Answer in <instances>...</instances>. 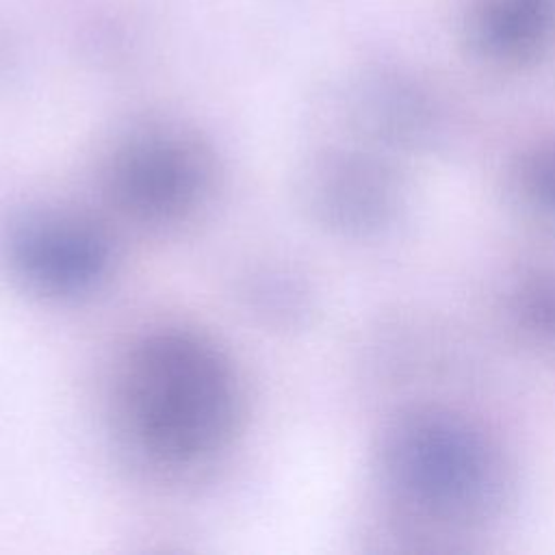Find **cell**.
<instances>
[{"label":"cell","instance_id":"6da1fadb","mask_svg":"<svg viewBox=\"0 0 555 555\" xmlns=\"http://www.w3.org/2000/svg\"><path fill=\"white\" fill-rule=\"evenodd\" d=\"M115 410L150 460L191 466L225 447L241 395L228 356L204 334L167 327L141 336L117 371Z\"/></svg>","mask_w":555,"mask_h":555},{"label":"cell","instance_id":"7a4b0ae2","mask_svg":"<svg viewBox=\"0 0 555 555\" xmlns=\"http://www.w3.org/2000/svg\"><path fill=\"white\" fill-rule=\"evenodd\" d=\"M212 178L206 145L176 126H143L117 141L106 165L115 206L145 223H171L193 212Z\"/></svg>","mask_w":555,"mask_h":555},{"label":"cell","instance_id":"52a82bcc","mask_svg":"<svg viewBox=\"0 0 555 555\" xmlns=\"http://www.w3.org/2000/svg\"><path fill=\"white\" fill-rule=\"evenodd\" d=\"M531 189L535 197L555 210V152L540 156L531 169Z\"/></svg>","mask_w":555,"mask_h":555},{"label":"cell","instance_id":"8992f818","mask_svg":"<svg viewBox=\"0 0 555 555\" xmlns=\"http://www.w3.org/2000/svg\"><path fill=\"white\" fill-rule=\"evenodd\" d=\"M312 195L317 208L338 225L364 228L379 221L388 208L382 176L362 163H330L317 171Z\"/></svg>","mask_w":555,"mask_h":555},{"label":"cell","instance_id":"277c9868","mask_svg":"<svg viewBox=\"0 0 555 555\" xmlns=\"http://www.w3.org/2000/svg\"><path fill=\"white\" fill-rule=\"evenodd\" d=\"M7 256L13 273L35 293L76 297L89 293L108 269L104 232L74 212H35L11 228Z\"/></svg>","mask_w":555,"mask_h":555},{"label":"cell","instance_id":"5b68a950","mask_svg":"<svg viewBox=\"0 0 555 555\" xmlns=\"http://www.w3.org/2000/svg\"><path fill=\"white\" fill-rule=\"evenodd\" d=\"M470 48L499 65H522L555 48V0H468Z\"/></svg>","mask_w":555,"mask_h":555},{"label":"cell","instance_id":"3957f363","mask_svg":"<svg viewBox=\"0 0 555 555\" xmlns=\"http://www.w3.org/2000/svg\"><path fill=\"white\" fill-rule=\"evenodd\" d=\"M395 483L440 512H473L490 499L492 466L479 442L438 418L405 423L390 442Z\"/></svg>","mask_w":555,"mask_h":555},{"label":"cell","instance_id":"ba28073f","mask_svg":"<svg viewBox=\"0 0 555 555\" xmlns=\"http://www.w3.org/2000/svg\"><path fill=\"white\" fill-rule=\"evenodd\" d=\"M529 312L533 314L535 323H540L546 330H555V286L553 284L540 286L529 297Z\"/></svg>","mask_w":555,"mask_h":555}]
</instances>
